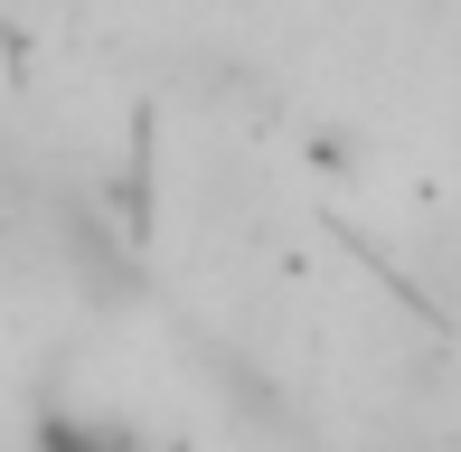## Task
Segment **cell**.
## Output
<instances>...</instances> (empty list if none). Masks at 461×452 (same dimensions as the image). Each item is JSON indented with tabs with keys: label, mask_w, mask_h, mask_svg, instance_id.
Returning a JSON list of instances; mask_svg holds the SVG:
<instances>
[{
	"label": "cell",
	"mask_w": 461,
	"mask_h": 452,
	"mask_svg": "<svg viewBox=\"0 0 461 452\" xmlns=\"http://www.w3.org/2000/svg\"><path fill=\"white\" fill-rule=\"evenodd\" d=\"M122 236H151V104L132 113V170H122Z\"/></svg>",
	"instance_id": "6da1fadb"
},
{
	"label": "cell",
	"mask_w": 461,
	"mask_h": 452,
	"mask_svg": "<svg viewBox=\"0 0 461 452\" xmlns=\"http://www.w3.org/2000/svg\"><path fill=\"white\" fill-rule=\"evenodd\" d=\"M38 452H141V434H122V424H76V415H48L38 424Z\"/></svg>",
	"instance_id": "7a4b0ae2"
}]
</instances>
